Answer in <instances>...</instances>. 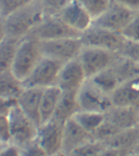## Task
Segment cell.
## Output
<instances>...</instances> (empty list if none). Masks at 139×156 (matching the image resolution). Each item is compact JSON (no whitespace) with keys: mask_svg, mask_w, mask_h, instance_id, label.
<instances>
[{"mask_svg":"<svg viewBox=\"0 0 139 156\" xmlns=\"http://www.w3.org/2000/svg\"><path fill=\"white\" fill-rule=\"evenodd\" d=\"M111 98L114 106L139 108V77L119 85Z\"/></svg>","mask_w":139,"mask_h":156,"instance_id":"17","label":"cell"},{"mask_svg":"<svg viewBox=\"0 0 139 156\" xmlns=\"http://www.w3.org/2000/svg\"><path fill=\"white\" fill-rule=\"evenodd\" d=\"M139 145V125L120 130L105 146L132 151Z\"/></svg>","mask_w":139,"mask_h":156,"instance_id":"23","label":"cell"},{"mask_svg":"<svg viewBox=\"0 0 139 156\" xmlns=\"http://www.w3.org/2000/svg\"><path fill=\"white\" fill-rule=\"evenodd\" d=\"M119 131L120 129L115 126L111 122L105 119V121L93 133L92 135L95 141H99L101 143L106 145Z\"/></svg>","mask_w":139,"mask_h":156,"instance_id":"26","label":"cell"},{"mask_svg":"<svg viewBox=\"0 0 139 156\" xmlns=\"http://www.w3.org/2000/svg\"><path fill=\"white\" fill-rule=\"evenodd\" d=\"M40 41L43 56L53 58L63 64L77 58L83 47L80 37H69Z\"/></svg>","mask_w":139,"mask_h":156,"instance_id":"6","label":"cell"},{"mask_svg":"<svg viewBox=\"0 0 139 156\" xmlns=\"http://www.w3.org/2000/svg\"><path fill=\"white\" fill-rule=\"evenodd\" d=\"M83 46H94L119 54L125 37L120 32H116L92 24L80 37Z\"/></svg>","mask_w":139,"mask_h":156,"instance_id":"4","label":"cell"},{"mask_svg":"<svg viewBox=\"0 0 139 156\" xmlns=\"http://www.w3.org/2000/svg\"><path fill=\"white\" fill-rule=\"evenodd\" d=\"M24 89L23 82L12 71H0V98L18 99Z\"/></svg>","mask_w":139,"mask_h":156,"instance_id":"22","label":"cell"},{"mask_svg":"<svg viewBox=\"0 0 139 156\" xmlns=\"http://www.w3.org/2000/svg\"><path fill=\"white\" fill-rule=\"evenodd\" d=\"M46 16H59L73 0H40Z\"/></svg>","mask_w":139,"mask_h":156,"instance_id":"29","label":"cell"},{"mask_svg":"<svg viewBox=\"0 0 139 156\" xmlns=\"http://www.w3.org/2000/svg\"><path fill=\"white\" fill-rule=\"evenodd\" d=\"M111 68L120 85L139 77V63L119 55Z\"/></svg>","mask_w":139,"mask_h":156,"instance_id":"20","label":"cell"},{"mask_svg":"<svg viewBox=\"0 0 139 156\" xmlns=\"http://www.w3.org/2000/svg\"><path fill=\"white\" fill-rule=\"evenodd\" d=\"M62 66L63 63L59 61L42 56L30 74L22 81L24 87L45 89L55 85Z\"/></svg>","mask_w":139,"mask_h":156,"instance_id":"8","label":"cell"},{"mask_svg":"<svg viewBox=\"0 0 139 156\" xmlns=\"http://www.w3.org/2000/svg\"><path fill=\"white\" fill-rule=\"evenodd\" d=\"M90 16L95 20L107 9L112 0H77Z\"/></svg>","mask_w":139,"mask_h":156,"instance_id":"27","label":"cell"},{"mask_svg":"<svg viewBox=\"0 0 139 156\" xmlns=\"http://www.w3.org/2000/svg\"><path fill=\"white\" fill-rule=\"evenodd\" d=\"M79 111L77 92L62 91L58 106L52 119L65 124V122Z\"/></svg>","mask_w":139,"mask_h":156,"instance_id":"18","label":"cell"},{"mask_svg":"<svg viewBox=\"0 0 139 156\" xmlns=\"http://www.w3.org/2000/svg\"><path fill=\"white\" fill-rule=\"evenodd\" d=\"M21 147L15 143L0 146V156H21Z\"/></svg>","mask_w":139,"mask_h":156,"instance_id":"35","label":"cell"},{"mask_svg":"<svg viewBox=\"0 0 139 156\" xmlns=\"http://www.w3.org/2000/svg\"><path fill=\"white\" fill-rule=\"evenodd\" d=\"M79 111L106 113L112 104L111 95L87 79L77 92Z\"/></svg>","mask_w":139,"mask_h":156,"instance_id":"7","label":"cell"},{"mask_svg":"<svg viewBox=\"0 0 139 156\" xmlns=\"http://www.w3.org/2000/svg\"><path fill=\"white\" fill-rule=\"evenodd\" d=\"M119 55L139 63V41L126 38Z\"/></svg>","mask_w":139,"mask_h":156,"instance_id":"30","label":"cell"},{"mask_svg":"<svg viewBox=\"0 0 139 156\" xmlns=\"http://www.w3.org/2000/svg\"><path fill=\"white\" fill-rule=\"evenodd\" d=\"M12 137L7 115H0V146L12 143Z\"/></svg>","mask_w":139,"mask_h":156,"instance_id":"33","label":"cell"},{"mask_svg":"<svg viewBox=\"0 0 139 156\" xmlns=\"http://www.w3.org/2000/svg\"><path fill=\"white\" fill-rule=\"evenodd\" d=\"M53 156H70L67 153H64V152H63V151H61V152H59V153L56 154H55V155Z\"/></svg>","mask_w":139,"mask_h":156,"instance_id":"38","label":"cell"},{"mask_svg":"<svg viewBox=\"0 0 139 156\" xmlns=\"http://www.w3.org/2000/svg\"><path fill=\"white\" fill-rule=\"evenodd\" d=\"M7 117L13 143L22 148L36 141L38 127L22 112L18 104L12 107Z\"/></svg>","mask_w":139,"mask_h":156,"instance_id":"5","label":"cell"},{"mask_svg":"<svg viewBox=\"0 0 139 156\" xmlns=\"http://www.w3.org/2000/svg\"><path fill=\"white\" fill-rule=\"evenodd\" d=\"M21 156H51L37 141H34L22 147Z\"/></svg>","mask_w":139,"mask_h":156,"instance_id":"34","label":"cell"},{"mask_svg":"<svg viewBox=\"0 0 139 156\" xmlns=\"http://www.w3.org/2000/svg\"><path fill=\"white\" fill-rule=\"evenodd\" d=\"M33 0H0V18L9 16Z\"/></svg>","mask_w":139,"mask_h":156,"instance_id":"31","label":"cell"},{"mask_svg":"<svg viewBox=\"0 0 139 156\" xmlns=\"http://www.w3.org/2000/svg\"><path fill=\"white\" fill-rule=\"evenodd\" d=\"M59 16L66 24L80 34L87 30L94 21L90 14L77 0H73L59 14Z\"/></svg>","mask_w":139,"mask_h":156,"instance_id":"15","label":"cell"},{"mask_svg":"<svg viewBox=\"0 0 139 156\" xmlns=\"http://www.w3.org/2000/svg\"><path fill=\"white\" fill-rule=\"evenodd\" d=\"M104 144L92 140L84 144L69 154L70 156H99L100 152L104 148Z\"/></svg>","mask_w":139,"mask_h":156,"instance_id":"28","label":"cell"},{"mask_svg":"<svg viewBox=\"0 0 139 156\" xmlns=\"http://www.w3.org/2000/svg\"><path fill=\"white\" fill-rule=\"evenodd\" d=\"M92 140H94L92 133L83 129L73 118L65 122L63 126V152L69 154L74 150Z\"/></svg>","mask_w":139,"mask_h":156,"instance_id":"13","label":"cell"},{"mask_svg":"<svg viewBox=\"0 0 139 156\" xmlns=\"http://www.w3.org/2000/svg\"><path fill=\"white\" fill-rule=\"evenodd\" d=\"M131 153L132 151H127V150L105 146L102 151L100 152L99 156H128Z\"/></svg>","mask_w":139,"mask_h":156,"instance_id":"36","label":"cell"},{"mask_svg":"<svg viewBox=\"0 0 139 156\" xmlns=\"http://www.w3.org/2000/svg\"><path fill=\"white\" fill-rule=\"evenodd\" d=\"M83 129L92 133L105 121V113L78 111L73 117Z\"/></svg>","mask_w":139,"mask_h":156,"instance_id":"24","label":"cell"},{"mask_svg":"<svg viewBox=\"0 0 139 156\" xmlns=\"http://www.w3.org/2000/svg\"><path fill=\"white\" fill-rule=\"evenodd\" d=\"M90 80L98 87L110 95H112V93L120 85L111 67L90 78Z\"/></svg>","mask_w":139,"mask_h":156,"instance_id":"25","label":"cell"},{"mask_svg":"<svg viewBox=\"0 0 139 156\" xmlns=\"http://www.w3.org/2000/svg\"><path fill=\"white\" fill-rule=\"evenodd\" d=\"M29 34L40 41L80 37L81 35L66 24L59 16H46L43 20Z\"/></svg>","mask_w":139,"mask_h":156,"instance_id":"9","label":"cell"},{"mask_svg":"<svg viewBox=\"0 0 139 156\" xmlns=\"http://www.w3.org/2000/svg\"><path fill=\"white\" fill-rule=\"evenodd\" d=\"M24 38V37H23ZM23 38L2 35L0 38V71L11 70L15 56Z\"/></svg>","mask_w":139,"mask_h":156,"instance_id":"21","label":"cell"},{"mask_svg":"<svg viewBox=\"0 0 139 156\" xmlns=\"http://www.w3.org/2000/svg\"><path fill=\"white\" fill-rule=\"evenodd\" d=\"M86 80V75L77 58L63 64L55 85L62 91L78 92Z\"/></svg>","mask_w":139,"mask_h":156,"instance_id":"12","label":"cell"},{"mask_svg":"<svg viewBox=\"0 0 139 156\" xmlns=\"http://www.w3.org/2000/svg\"><path fill=\"white\" fill-rule=\"evenodd\" d=\"M137 12L112 0L107 9L100 16L94 20L93 24L112 31H124Z\"/></svg>","mask_w":139,"mask_h":156,"instance_id":"10","label":"cell"},{"mask_svg":"<svg viewBox=\"0 0 139 156\" xmlns=\"http://www.w3.org/2000/svg\"><path fill=\"white\" fill-rule=\"evenodd\" d=\"M40 0H33L9 16L1 19V36L23 38L29 35L46 17Z\"/></svg>","mask_w":139,"mask_h":156,"instance_id":"1","label":"cell"},{"mask_svg":"<svg viewBox=\"0 0 139 156\" xmlns=\"http://www.w3.org/2000/svg\"><path fill=\"white\" fill-rule=\"evenodd\" d=\"M138 125H139V123H138Z\"/></svg>","mask_w":139,"mask_h":156,"instance_id":"41","label":"cell"},{"mask_svg":"<svg viewBox=\"0 0 139 156\" xmlns=\"http://www.w3.org/2000/svg\"><path fill=\"white\" fill-rule=\"evenodd\" d=\"M118 56L119 54L104 49L83 46L78 60L87 79H90L110 68Z\"/></svg>","mask_w":139,"mask_h":156,"instance_id":"3","label":"cell"},{"mask_svg":"<svg viewBox=\"0 0 139 156\" xmlns=\"http://www.w3.org/2000/svg\"><path fill=\"white\" fill-rule=\"evenodd\" d=\"M107 121L120 130L137 126L139 123V108L136 107L112 106L106 113Z\"/></svg>","mask_w":139,"mask_h":156,"instance_id":"16","label":"cell"},{"mask_svg":"<svg viewBox=\"0 0 139 156\" xmlns=\"http://www.w3.org/2000/svg\"><path fill=\"white\" fill-rule=\"evenodd\" d=\"M40 40L29 34L22 39L15 56L11 71L23 81L42 58Z\"/></svg>","mask_w":139,"mask_h":156,"instance_id":"2","label":"cell"},{"mask_svg":"<svg viewBox=\"0 0 139 156\" xmlns=\"http://www.w3.org/2000/svg\"><path fill=\"white\" fill-rule=\"evenodd\" d=\"M63 126V123L51 119L37 129L36 141L51 156L62 151Z\"/></svg>","mask_w":139,"mask_h":156,"instance_id":"11","label":"cell"},{"mask_svg":"<svg viewBox=\"0 0 139 156\" xmlns=\"http://www.w3.org/2000/svg\"><path fill=\"white\" fill-rule=\"evenodd\" d=\"M61 94L62 90L57 85H52L43 89L40 108L41 124L53 118Z\"/></svg>","mask_w":139,"mask_h":156,"instance_id":"19","label":"cell"},{"mask_svg":"<svg viewBox=\"0 0 139 156\" xmlns=\"http://www.w3.org/2000/svg\"><path fill=\"white\" fill-rule=\"evenodd\" d=\"M128 156H139V155H138V154H134V153H133V152H132V153L129 154Z\"/></svg>","mask_w":139,"mask_h":156,"instance_id":"40","label":"cell"},{"mask_svg":"<svg viewBox=\"0 0 139 156\" xmlns=\"http://www.w3.org/2000/svg\"><path fill=\"white\" fill-rule=\"evenodd\" d=\"M122 34L125 38L139 41V12H137L129 25L124 29Z\"/></svg>","mask_w":139,"mask_h":156,"instance_id":"32","label":"cell"},{"mask_svg":"<svg viewBox=\"0 0 139 156\" xmlns=\"http://www.w3.org/2000/svg\"><path fill=\"white\" fill-rule=\"evenodd\" d=\"M43 89L24 88L18 98V106L21 111L38 127L41 121V99Z\"/></svg>","mask_w":139,"mask_h":156,"instance_id":"14","label":"cell"},{"mask_svg":"<svg viewBox=\"0 0 139 156\" xmlns=\"http://www.w3.org/2000/svg\"><path fill=\"white\" fill-rule=\"evenodd\" d=\"M113 1L133 10L134 12H139V0H113Z\"/></svg>","mask_w":139,"mask_h":156,"instance_id":"37","label":"cell"},{"mask_svg":"<svg viewBox=\"0 0 139 156\" xmlns=\"http://www.w3.org/2000/svg\"><path fill=\"white\" fill-rule=\"evenodd\" d=\"M133 153L137 154H138V155H139V145L137 146L136 148L134 149V151H133Z\"/></svg>","mask_w":139,"mask_h":156,"instance_id":"39","label":"cell"}]
</instances>
